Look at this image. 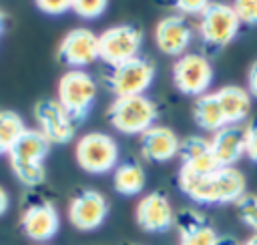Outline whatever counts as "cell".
Wrapping results in <instances>:
<instances>
[{
  "instance_id": "cell-1",
  "label": "cell",
  "mask_w": 257,
  "mask_h": 245,
  "mask_svg": "<svg viewBox=\"0 0 257 245\" xmlns=\"http://www.w3.org/2000/svg\"><path fill=\"white\" fill-rule=\"evenodd\" d=\"M179 187L195 203H203V205L237 203L245 195V177L235 167H219L217 171L207 175L181 169Z\"/></svg>"
},
{
  "instance_id": "cell-2",
  "label": "cell",
  "mask_w": 257,
  "mask_h": 245,
  "mask_svg": "<svg viewBox=\"0 0 257 245\" xmlns=\"http://www.w3.org/2000/svg\"><path fill=\"white\" fill-rule=\"evenodd\" d=\"M48 149L50 143L38 129H26L22 133V137L8 153L10 167L20 183H24L26 187H38L40 183H44V157L48 155Z\"/></svg>"
},
{
  "instance_id": "cell-3",
  "label": "cell",
  "mask_w": 257,
  "mask_h": 245,
  "mask_svg": "<svg viewBox=\"0 0 257 245\" xmlns=\"http://www.w3.org/2000/svg\"><path fill=\"white\" fill-rule=\"evenodd\" d=\"M56 100L68 112L72 122H82L96 100V82L84 70H68L58 80Z\"/></svg>"
},
{
  "instance_id": "cell-4",
  "label": "cell",
  "mask_w": 257,
  "mask_h": 245,
  "mask_svg": "<svg viewBox=\"0 0 257 245\" xmlns=\"http://www.w3.org/2000/svg\"><path fill=\"white\" fill-rule=\"evenodd\" d=\"M157 104L147 94L118 96L108 106L110 125L124 135H143L157 122Z\"/></svg>"
},
{
  "instance_id": "cell-5",
  "label": "cell",
  "mask_w": 257,
  "mask_h": 245,
  "mask_svg": "<svg viewBox=\"0 0 257 245\" xmlns=\"http://www.w3.org/2000/svg\"><path fill=\"white\" fill-rule=\"evenodd\" d=\"M74 155H76L78 167L90 175H104L116 169V163H118L116 141L106 133L82 135L76 143Z\"/></svg>"
},
{
  "instance_id": "cell-6",
  "label": "cell",
  "mask_w": 257,
  "mask_h": 245,
  "mask_svg": "<svg viewBox=\"0 0 257 245\" xmlns=\"http://www.w3.org/2000/svg\"><path fill=\"white\" fill-rule=\"evenodd\" d=\"M153 80L155 64L145 56H137L122 64L110 66V72L106 74V86L108 90H112V94H116V98L145 94Z\"/></svg>"
},
{
  "instance_id": "cell-7",
  "label": "cell",
  "mask_w": 257,
  "mask_h": 245,
  "mask_svg": "<svg viewBox=\"0 0 257 245\" xmlns=\"http://www.w3.org/2000/svg\"><path fill=\"white\" fill-rule=\"evenodd\" d=\"M143 46V32L135 24H118L98 36V58L110 66L122 64L139 56Z\"/></svg>"
},
{
  "instance_id": "cell-8",
  "label": "cell",
  "mask_w": 257,
  "mask_h": 245,
  "mask_svg": "<svg viewBox=\"0 0 257 245\" xmlns=\"http://www.w3.org/2000/svg\"><path fill=\"white\" fill-rule=\"evenodd\" d=\"M173 82L177 90L189 96H201L207 94L211 82H213V66L209 58H205L199 52H189L177 58L173 64Z\"/></svg>"
},
{
  "instance_id": "cell-9",
  "label": "cell",
  "mask_w": 257,
  "mask_h": 245,
  "mask_svg": "<svg viewBox=\"0 0 257 245\" xmlns=\"http://www.w3.org/2000/svg\"><path fill=\"white\" fill-rule=\"evenodd\" d=\"M241 22L231 4H211L199 22V34L211 48L227 46L239 34Z\"/></svg>"
},
{
  "instance_id": "cell-10",
  "label": "cell",
  "mask_w": 257,
  "mask_h": 245,
  "mask_svg": "<svg viewBox=\"0 0 257 245\" xmlns=\"http://www.w3.org/2000/svg\"><path fill=\"white\" fill-rule=\"evenodd\" d=\"M34 118L42 137L52 145L70 143L74 137V122L56 98H42L34 104Z\"/></svg>"
},
{
  "instance_id": "cell-11",
  "label": "cell",
  "mask_w": 257,
  "mask_h": 245,
  "mask_svg": "<svg viewBox=\"0 0 257 245\" xmlns=\"http://www.w3.org/2000/svg\"><path fill=\"white\" fill-rule=\"evenodd\" d=\"M58 58L72 70H82L98 58V36L88 28H72L60 40Z\"/></svg>"
},
{
  "instance_id": "cell-12",
  "label": "cell",
  "mask_w": 257,
  "mask_h": 245,
  "mask_svg": "<svg viewBox=\"0 0 257 245\" xmlns=\"http://www.w3.org/2000/svg\"><path fill=\"white\" fill-rule=\"evenodd\" d=\"M108 215V203L102 193L86 189L78 193L68 205V219L80 231H92L104 223Z\"/></svg>"
},
{
  "instance_id": "cell-13",
  "label": "cell",
  "mask_w": 257,
  "mask_h": 245,
  "mask_svg": "<svg viewBox=\"0 0 257 245\" xmlns=\"http://www.w3.org/2000/svg\"><path fill=\"white\" fill-rule=\"evenodd\" d=\"M193 40V28L185 20V16L171 14L157 22L155 26V42L159 50L167 56H183Z\"/></svg>"
},
{
  "instance_id": "cell-14",
  "label": "cell",
  "mask_w": 257,
  "mask_h": 245,
  "mask_svg": "<svg viewBox=\"0 0 257 245\" xmlns=\"http://www.w3.org/2000/svg\"><path fill=\"white\" fill-rule=\"evenodd\" d=\"M137 223L143 231L149 233H163L173 227L175 223V211L171 201L163 193H149L145 195L137 205Z\"/></svg>"
},
{
  "instance_id": "cell-15",
  "label": "cell",
  "mask_w": 257,
  "mask_h": 245,
  "mask_svg": "<svg viewBox=\"0 0 257 245\" xmlns=\"http://www.w3.org/2000/svg\"><path fill=\"white\" fill-rule=\"evenodd\" d=\"M181 139L177 133L163 125H153L141 135V153L151 163H167L179 155Z\"/></svg>"
},
{
  "instance_id": "cell-16",
  "label": "cell",
  "mask_w": 257,
  "mask_h": 245,
  "mask_svg": "<svg viewBox=\"0 0 257 245\" xmlns=\"http://www.w3.org/2000/svg\"><path fill=\"white\" fill-rule=\"evenodd\" d=\"M22 231L32 241H48L58 233L60 215L52 203L30 205L22 215Z\"/></svg>"
},
{
  "instance_id": "cell-17",
  "label": "cell",
  "mask_w": 257,
  "mask_h": 245,
  "mask_svg": "<svg viewBox=\"0 0 257 245\" xmlns=\"http://www.w3.org/2000/svg\"><path fill=\"white\" fill-rule=\"evenodd\" d=\"M179 157L183 161L181 169H187L191 173L207 175V173H213L219 169V163L211 151V141L203 139V137L183 139L181 147H179Z\"/></svg>"
},
{
  "instance_id": "cell-18",
  "label": "cell",
  "mask_w": 257,
  "mask_h": 245,
  "mask_svg": "<svg viewBox=\"0 0 257 245\" xmlns=\"http://www.w3.org/2000/svg\"><path fill=\"white\" fill-rule=\"evenodd\" d=\"M211 151L219 167H233L245 155V127L233 125L219 129L211 139Z\"/></svg>"
},
{
  "instance_id": "cell-19",
  "label": "cell",
  "mask_w": 257,
  "mask_h": 245,
  "mask_svg": "<svg viewBox=\"0 0 257 245\" xmlns=\"http://www.w3.org/2000/svg\"><path fill=\"white\" fill-rule=\"evenodd\" d=\"M215 94L221 104L227 127L239 125L241 120L247 118V114L251 110V94L245 88H241L237 84H229V86L219 88Z\"/></svg>"
},
{
  "instance_id": "cell-20",
  "label": "cell",
  "mask_w": 257,
  "mask_h": 245,
  "mask_svg": "<svg viewBox=\"0 0 257 245\" xmlns=\"http://www.w3.org/2000/svg\"><path fill=\"white\" fill-rule=\"evenodd\" d=\"M181 229V245H219L221 237L205 223V219L193 211H185L177 217Z\"/></svg>"
},
{
  "instance_id": "cell-21",
  "label": "cell",
  "mask_w": 257,
  "mask_h": 245,
  "mask_svg": "<svg viewBox=\"0 0 257 245\" xmlns=\"http://www.w3.org/2000/svg\"><path fill=\"white\" fill-rule=\"evenodd\" d=\"M193 118L201 129L213 131V133H217L223 127H227L223 110H221V104H219L215 92H207V94H201V96L195 98V102H193Z\"/></svg>"
},
{
  "instance_id": "cell-22",
  "label": "cell",
  "mask_w": 257,
  "mask_h": 245,
  "mask_svg": "<svg viewBox=\"0 0 257 245\" xmlns=\"http://www.w3.org/2000/svg\"><path fill=\"white\" fill-rule=\"evenodd\" d=\"M112 185H114V191L118 195L135 197L147 185L145 169L139 163H135V161H126L122 165H116V169L112 173Z\"/></svg>"
},
{
  "instance_id": "cell-23",
  "label": "cell",
  "mask_w": 257,
  "mask_h": 245,
  "mask_svg": "<svg viewBox=\"0 0 257 245\" xmlns=\"http://www.w3.org/2000/svg\"><path fill=\"white\" fill-rule=\"evenodd\" d=\"M24 131H26V127L18 112L0 110V155H8Z\"/></svg>"
},
{
  "instance_id": "cell-24",
  "label": "cell",
  "mask_w": 257,
  "mask_h": 245,
  "mask_svg": "<svg viewBox=\"0 0 257 245\" xmlns=\"http://www.w3.org/2000/svg\"><path fill=\"white\" fill-rule=\"evenodd\" d=\"M106 8H108V2H104V0H76V2H72V8L70 10L78 18L94 20L100 14H104Z\"/></svg>"
},
{
  "instance_id": "cell-25",
  "label": "cell",
  "mask_w": 257,
  "mask_h": 245,
  "mask_svg": "<svg viewBox=\"0 0 257 245\" xmlns=\"http://www.w3.org/2000/svg\"><path fill=\"white\" fill-rule=\"evenodd\" d=\"M237 213L247 227L257 231V195H243L237 201Z\"/></svg>"
},
{
  "instance_id": "cell-26",
  "label": "cell",
  "mask_w": 257,
  "mask_h": 245,
  "mask_svg": "<svg viewBox=\"0 0 257 245\" xmlns=\"http://www.w3.org/2000/svg\"><path fill=\"white\" fill-rule=\"evenodd\" d=\"M239 22L247 26H257V0H241L231 4Z\"/></svg>"
},
{
  "instance_id": "cell-27",
  "label": "cell",
  "mask_w": 257,
  "mask_h": 245,
  "mask_svg": "<svg viewBox=\"0 0 257 245\" xmlns=\"http://www.w3.org/2000/svg\"><path fill=\"white\" fill-rule=\"evenodd\" d=\"M245 155L257 163V118L245 127Z\"/></svg>"
},
{
  "instance_id": "cell-28",
  "label": "cell",
  "mask_w": 257,
  "mask_h": 245,
  "mask_svg": "<svg viewBox=\"0 0 257 245\" xmlns=\"http://www.w3.org/2000/svg\"><path fill=\"white\" fill-rule=\"evenodd\" d=\"M36 8L42 10L44 14H50V16H58V14H64L66 10L72 8V2H66V0H44V2H36Z\"/></svg>"
},
{
  "instance_id": "cell-29",
  "label": "cell",
  "mask_w": 257,
  "mask_h": 245,
  "mask_svg": "<svg viewBox=\"0 0 257 245\" xmlns=\"http://www.w3.org/2000/svg\"><path fill=\"white\" fill-rule=\"evenodd\" d=\"M209 6H211V2H201V0H181V2H175V8L181 14H199V16H203V12Z\"/></svg>"
},
{
  "instance_id": "cell-30",
  "label": "cell",
  "mask_w": 257,
  "mask_h": 245,
  "mask_svg": "<svg viewBox=\"0 0 257 245\" xmlns=\"http://www.w3.org/2000/svg\"><path fill=\"white\" fill-rule=\"evenodd\" d=\"M247 84H249V90H247V92H249L253 98H257V62H255V64H251V68H249Z\"/></svg>"
},
{
  "instance_id": "cell-31",
  "label": "cell",
  "mask_w": 257,
  "mask_h": 245,
  "mask_svg": "<svg viewBox=\"0 0 257 245\" xmlns=\"http://www.w3.org/2000/svg\"><path fill=\"white\" fill-rule=\"evenodd\" d=\"M8 203H10V199H8V193L4 191V187H0V215H4V213H6V209H8Z\"/></svg>"
},
{
  "instance_id": "cell-32",
  "label": "cell",
  "mask_w": 257,
  "mask_h": 245,
  "mask_svg": "<svg viewBox=\"0 0 257 245\" xmlns=\"http://www.w3.org/2000/svg\"><path fill=\"white\" fill-rule=\"evenodd\" d=\"M243 245H257V235H253V237H249V239H247V241H245Z\"/></svg>"
},
{
  "instance_id": "cell-33",
  "label": "cell",
  "mask_w": 257,
  "mask_h": 245,
  "mask_svg": "<svg viewBox=\"0 0 257 245\" xmlns=\"http://www.w3.org/2000/svg\"><path fill=\"white\" fill-rule=\"evenodd\" d=\"M2 28H4V16H2V12H0V34H2Z\"/></svg>"
},
{
  "instance_id": "cell-34",
  "label": "cell",
  "mask_w": 257,
  "mask_h": 245,
  "mask_svg": "<svg viewBox=\"0 0 257 245\" xmlns=\"http://www.w3.org/2000/svg\"><path fill=\"white\" fill-rule=\"evenodd\" d=\"M219 245H233V243H231V241H229V239H225V241H223V239H221V243H219Z\"/></svg>"
}]
</instances>
